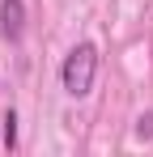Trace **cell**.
<instances>
[{"instance_id":"2","label":"cell","mask_w":153,"mask_h":157,"mask_svg":"<svg viewBox=\"0 0 153 157\" xmlns=\"http://www.w3.org/2000/svg\"><path fill=\"white\" fill-rule=\"evenodd\" d=\"M22 30H26V4L22 0H0V34L9 43H22Z\"/></svg>"},{"instance_id":"1","label":"cell","mask_w":153,"mask_h":157,"mask_svg":"<svg viewBox=\"0 0 153 157\" xmlns=\"http://www.w3.org/2000/svg\"><path fill=\"white\" fill-rule=\"evenodd\" d=\"M94 77H98V47L94 43H76L73 51L64 55V68H60L64 94L68 98H85L94 89Z\"/></svg>"},{"instance_id":"3","label":"cell","mask_w":153,"mask_h":157,"mask_svg":"<svg viewBox=\"0 0 153 157\" xmlns=\"http://www.w3.org/2000/svg\"><path fill=\"white\" fill-rule=\"evenodd\" d=\"M0 123H4V149H17V115H13V110H4V119H0Z\"/></svg>"},{"instance_id":"4","label":"cell","mask_w":153,"mask_h":157,"mask_svg":"<svg viewBox=\"0 0 153 157\" xmlns=\"http://www.w3.org/2000/svg\"><path fill=\"white\" fill-rule=\"evenodd\" d=\"M136 136H153V115H140L136 119Z\"/></svg>"}]
</instances>
